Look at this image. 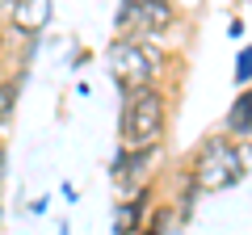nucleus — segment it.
<instances>
[{
  "mask_svg": "<svg viewBox=\"0 0 252 235\" xmlns=\"http://www.w3.org/2000/svg\"><path fill=\"white\" fill-rule=\"evenodd\" d=\"M105 63L114 72L118 88H160L172 72V59L168 46L160 42H147V38H130V34H114L105 46Z\"/></svg>",
  "mask_w": 252,
  "mask_h": 235,
  "instance_id": "f03ea898",
  "label": "nucleus"
},
{
  "mask_svg": "<svg viewBox=\"0 0 252 235\" xmlns=\"http://www.w3.org/2000/svg\"><path fill=\"white\" fill-rule=\"evenodd\" d=\"M227 38H231V42H235V38H244V21H240V17L227 21Z\"/></svg>",
  "mask_w": 252,
  "mask_h": 235,
  "instance_id": "9b49d317",
  "label": "nucleus"
},
{
  "mask_svg": "<svg viewBox=\"0 0 252 235\" xmlns=\"http://www.w3.org/2000/svg\"><path fill=\"white\" fill-rule=\"evenodd\" d=\"M231 84H235V88H252V42H240V51H235Z\"/></svg>",
  "mask_w": 252,
  "mask_h": 235,
  "instance_id": "9d476101",
  "label": "nucleus"
},
{
  "mask_svg": "<svg viewBox=\"0 0 252 235\" xmlns=\"http://www.w3.org/2000/svg\"><path fill=\"white\" fill-rule=\"evenodd\" d=\"M223 135L235 143H252V88H240L231 109L223 114Z\"/></svg>",
  "mask_w": 252,
  "mask_h": 235,
  "instance_id": "6e6552de",
  "label": "nucleus"
},
{
  "mask_svg": "<svg viewBox=\"0 0 252 235\" xmlns=\"http://www.w3.org/2000/svg\"><path fill=\"white\" fill-rule=\"evenodd\" d=\"M51 0H13L9 4V26L17 29L21 38H38L51 21Z\"/></svg>",
  "mask_w": 252,
  "mask_h": 235,
  "instance_id": "0eeeda50",
  "label": "nucleus"
},
{
  "mask_svg": "<svg viewBox=\"0 0 252 235\" xmlns=\"http://www.w3.org/2000/svg\"><path fill=\"white\" fill-rule=\"evenodd\" d=\"M177 235H185V231H177Z\"/></svg>",
  "mask_w": 252,
  "mask_h": 235,
  "instance_id": "dca6fc26",
  "label": "nucleus"
},
{
  "mask_svg": "<svg viewBox=\"0 0 252 235\" xmlns=\"http://www.w3.org/2000/svg\"><path fill=\"white\" fill-rule=\"evenodd\" d=\"M0 55H4V26H0Z\"/></svg>",
  "mask_w": 252,
  "mask_h": 235,
  "instance_id": "ddd939ff",
  "label": "nucleus"
},
{
  "mask_svg": "<svg viewBox=\"0 0 252 235\" xmlns=\"http://www.w3.org/2000/svg\"><path fill=\"white\" fill-rule=\"evenodd\" d=\"M248 176L244 168V155H240V143L227 139L223 130L206 135L193 151H189L185 168H181V181H189L198 193H223L231 185H240Z\"/></svg>",
  "mask_w": 252,
  "mask_h": 235,
  "instance_id": "7ed1b4c3",
  "label": "nucleus"
},
{
  "mask_svg": "<svg viewBox=\"0 0 252 235\" xmlns=\"http://www.w3.org/2000/svg\"><path fill=\"white\" fill-rule=\"evenodd\" d=\"M0 4H4V9H9V4H13V0H0Z\"/></svg>",
  "mask_w": 252,
  "mask_h": 235,
  "instance_id": "2eb2a0df",
  "label": "nucleus"
},
{
  "mask_svg": "<svg viewBox=\"0 0 252 235\" xmlns=\"http://www.w3.org/2000/svg\"><path fill=\"white\" fill-rule=\"evenodd\" d=\"M46 210H51V202H46V198H34V202H30V214H46Z\"/></svg>",
  "mask_w": 252,
  "mask_h": 235,
  "instance_id": "f8f14e48",
  "label": "nucleus"
},
{
  "mask_svg": "<svg viewBox=\"0 0 252 235\" xmlns=\"http://www.w3.org/2000/svg\"><path fill=\"white\" fill-rule=\"evenodd\" d=\"M21 84H26V67H17V72L9 76V80L0 84V130L9 126V118H13V105H17V92Z\"/></svg>",
  "mask_w": 252,
  "mask_h": 235,
  "instance_id": "1a4fd4ad",
  "label": "nucleus"
},
{
  "mask_svg": "<svg viewBox=\"0 0 252 235\" xmlns=\"http://www.w3.org/2000/svg\"><path fill=\"white\" fill-rule=\"evenodd\" d=\"M0 223H4V202H0Z\"/></svg>",
  "mask_w": 252,
  "mask_h": 235,
  "instance_id": "4468645a",
  "label": "nucleus"
},
{
  "mask_svg": "<svg viewBox=\"0 0 252 235\" xmlns=\"http://www.w3.org/2000/svg\"><path fill=\"white\" fill-rule=\"evenodd\" d=\"M118 147L160 151L168 139V92L164 88H118Z\"/></svg>",
  "mask_w": 252,
  "mask_h": 235,
  "instance_id": "f257e3e1",
  "label": "nucleus"
},
{
  "mask_svg": "<svg viewBox=\"0 0 252 235\" xmlns=\"http://www.w3.org/2000/svg\"><path fill=\"white\" fill-rule=\"evenodd\" d=\"M164 155V147L160 151H126V147H118L114 151V160H109V181H114V189H118V198H130V193H139L143 185H152V164Z\"/></svg>",
  "mask_w": 252,
  "mask_h": 235,
  "instance_id": "39448f33",
  "label": "nucleus"
},
{
  "mask_svg": "<svg viewBox=\"0 0 252 235\" xmlns=\"http://www.w3.org/2000/svg\"><path fill=\"white\" fill-rule=\"evenodd\" d=\"M152 202H156V189L152 185H143L139 193H130V198H118L114 206V235H143L147 223H152Z\"/></svg>",
  "mask_w": 252,
  "mask_h": 235,
  "instance_id": "423d86ee",
  "label": "nucleus"
},
{
  "mask_svg": "<svg viewBox=\"0 0 252 235\" xmlns=\"http://www.w3.org/2000/svg\"><path fill=\"white\" fill-rule=\"evenodd\" d=\"M181 26L177 0H122L114 13V29L130 38H147V42H168V34Z\"/></svg>",
  "mask_w": 252,
  "mask_h": 235,
  "instance_id": "20e7f679",
  "label": "nucleus"
}]
</instances>
